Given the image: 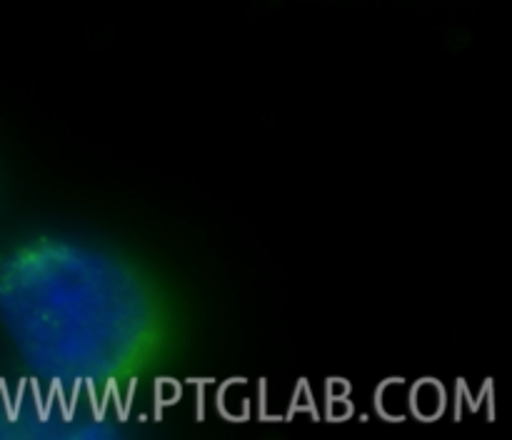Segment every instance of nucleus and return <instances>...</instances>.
I'll return each mask as SVG.
<instances>
[{"label":"nucleus","mask_w":512,"mask_h":440,"mask_svg":"<svg viewBox=\"0 0 512 440\" xmlns=\"http://www.w3.org/2000/svg\"><path fill=\"white\" fill-rule=\"evenodd\" d=\"M0 343L33 390L123 403L173 350V308L108 240L40 230L0 253Z\"/></svg>","instance_id":"obj_1"},{"label":"nucleus","mask_w":512,"mask_h":440,"mask_svg":"<svg viewBox=\"0 0 512 440\" xmlns=\"http://www.w3.org/2000/svg\"><path fill=\"white\" fill-rule=\"evenodd\" d=\"M35 393L38 400H0V438H105L118 435L133 420L123 413L120 403Z\"/></svg>","instance_id":"obj_2"}]
</instances>
